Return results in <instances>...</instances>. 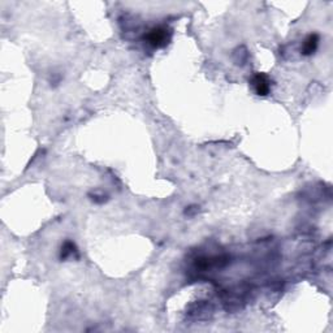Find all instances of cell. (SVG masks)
<instances>
[{
  "label": "cell",
  "mask_w": 333,
  "mask_h": 333,
  "mask_svg": "<svg viewBox=\"0 0 333 333\" xmlns=\"http://www.w3.org/2000/svg\"><path fill=\"white\" fill-rule=\"evenodd\" d=\"M170 37H172V33H170L169 29H166V27L164 26H158L154 27L153 30L147 34L146 38L147 42H149L153 47L160 48L169 43Z\"/></svg>",
  "instance_id": "cell-1"
},
{
  "label": "cell",
  "mask_w": 333,
  "mask_h": 333,
  "mask_svg": "<svg viewBox=\"0 0 333 333\" xmlns=\"http://www.w3.org/2000/svg\"><path fill=\"white\" fill-rule=\"evenodd\" d=\"M251 85L254 87L255 92L260 96H265L269 94V90H271V82L269 79L265 75L262 73H258L255 75L251 80Z\"/></svg>",
  "instance_id": "cell-2"
},
{
  "label": "cell",
  "mask_w": 333,
  "mask_h": 333,
  "mask_svg": "<svg viewBox=\"0 0 333 333\" xmlns=\"http://www.w3.org/2000/svg\"><path fill=\"white\" fill-rule=\"evenodd\" d=\"M318 44H319V35L310 34L302 44V54L306 55V56L313 55L318 48Z\"/></svg>",
  "instance_id": "cell-3"
},
{
  "label": "cell",
  "mask_w": 333,
  "mask_h": 333,
  "mask_svg": "<svg viewBox=\"0 0 333 333\" xmlns=\"http://www.w3.org/2000/svg\"><path fill=\"white\" fill-rule=\"evenodd\" d=\"M77 250H76V245L72 241L64 242V245L62 248V252H60V258L67 259L69 256H72L73 254H76Z\"/></svg>",
  "instance_id": "cell-4"
}]
</instances>
